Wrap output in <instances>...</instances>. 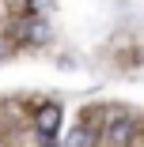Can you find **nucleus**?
<instances>
[{"instance_id": "obj_1", "label": "nucleus", "mask_w": 144, "mask_h": 147, "mask_svg": "<svg viewBox=\"0 0 144 147\" xmlns=\"http://www.w3.org/2000/svg\"><path fill=\"white\" fill-rule=\"evenodd\" d=\"M34 128L42 132V140H53L57 128H61V106H57V102L38 106V113H34Z\"/></svg>"}, {"instance_id": "obj_2", "label": "nucleus", "mask_w": 144, "mask_h": 147, "mask_svg": "<svg viewBox=\"0 0 144 147\" xmlns=\"http://www.w3.org/2000/svg\"><path fill=\"white\" fill-rule=\"evenodd\" d=\"M19 34H23L27 45H46V42H49V23L34 15V19H27V23L19 26Z\"/></svg>"}, {"instance_id": "obj_3", "label": "nucleus", "mask_w": 144, "mask_h": 147, "mask_svg": "<svg viewBox=\"0 0 144 147\" xmlns=\"http://www.w3.org/2000/svg\"><path fill=\"white\" fill-rule=\"evenodd\" d=\"M133 140V121H129V117H114V121H110V143L114 147H125Z\"/></svg>"}, {"instance_id": "obj_4", "label": "nucleus", "mask_w": 144, "mask_h": 147, "mask_svg": "<svg viewBox=\"0 0 144 147\" xmlns=\"http://www.w3.org/2000/svg\"><path fill=\"white\" fill-rule=\"evenodd\" d=\"M95 128L91 125H76L72 132H68V140H65V147H95Z\"/></svg>"}, {"instance_id": "obj_5", "label": "nucleus", "mask_w": 144, "mask_h": 147, "mask_svg": "<svg viewBox=\"0 0 144 147\" xmlns=\"http://www.w3.org/2000/svg\"><path fill=\"white\" fill-rule=\"evenodd\" d=\"M53 8V0H31V11L38 15V11H49Z\"/></svg>"}, {"instance_id": "obj_6", "label": "nucleus", "mask_w": 144, "mask_h": 147, "mask_svg": "<svg viewBox=\"0 0 144 147\" xmlns=\"http://www.w3.org/2000/svg\"><path fill=\"white\" fill-rule=\"evenodd\" d=\"M4 57H8V45H4V42H0V61H4Z\"/></svg>"}]
</instances>
